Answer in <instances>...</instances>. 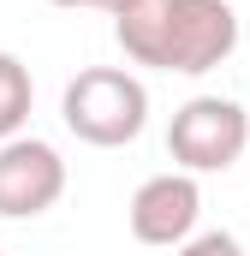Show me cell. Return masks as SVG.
<instances>
[{
  "label": "cell",
  "mask_w": 250,
  "mask_h": 256,
  "mask_svg": "<svg viewBox=\"0 0 250 256\" xmlns=\"http://www.w3.org/2000/svg\"><path fill=\"white\" fill-rule=\"evenodd\" d=\"M114 42L131 66L202 78L232 60L238 12L226 0H125L114 12Z\"/></svg>",
  "instance_id": "obj_1"
},
{
  "label": "cell",
  "mask_w": 250,
  "mask_h": 256,
  "mask_svg": "<svg viewBox=\"0 0 250 256\" xmlns=\"http://www.w3.org/2000/svg\"><path fill=\"white\" fill-rule=\"evenodd\" d=\"M60 120L90 149H125L149 126V90L125 66H84L60 96Z\"/></svg>",
  "instance_id": "obj_2"
},
{
  "label": "cell",
  "mask_w": 250,
  "mask_h": 256,
  "mask_svg": "<svg viewBox=\"0 0 250 256\" xmlns=\"http://www.w3.org/2000/svg\"><path fill=\"white\" fill-rule=\"evenodd\" d=\"M244 149H250V114L232 96H190L185 108H173L167 155L179 173H190V179L226 173L244 161Z\"/></svg>",
  "instance_id": "obj_3"
},
{
  "label": "cell",
  "mask_w": 250,
  "mask_h": 256,
  "mask_svg": "<svg viewBox=\"0 0 250 256\" xmlns=\"http://www.w3.org/2000/svg\"><path fill=\"white\" fill-rule=\"evenodd\" d=\"M66 196V161L48 137H6L0 143V220H36Z\"/></svg>",
  "instance_id": "obj_4"
},
{
  "label": "cell",
  "mask_w": 250,
  "mask_h": 256,
  "mask_svg": "<svg viewBox=\"0 0 250 256\" xmlns=\"http://www.w3.org/2000/svg\"><path fill=\"white\" fill-rule=\"evenodd\" d=\"M196 220H202V185L190 173H179V167L143 179L131 191V202H125L131 238L137 244H155V250H179L190 232H196Z\"/></svg>",
  "instance_id": "obj_5"
},
{
  "label": "cell",
  "mask_w": 250,
  "mask_h": 256,
  "mask_svg": "<svg viewBox=\"0 0 250 256\" xmlns=\"http://www.w3.org/2000/svg\"><path fill=\"white\" fill-rule=\"evenodd\" d=\"M30 102H36L30 66L18 60V54H6V48H0V143L24 131V120H30Z\"/></svg>",
  "instance_id": "obj_6"
},
{
  "label": "cell",
  "mask_w": 250,
  "mask_h": 256,
  "mask_svg": "<svg viewBox=\"0 0 250 256\" xmlns=\"http://www.w3.org/2000/svg\"><path fill=\"white\" fill-rule=\"evenodd\" d=\"M173 256H244V244H238L226 226H214V232H190Z\"/></svg>",
  "instance_id": "obj_7"
},
{
  "label": "cell",
  "mask_w": 250,
  "mask_h": 256,
  "mask_svg": "<svg viewBox=\"0 0 250 256\" xmlns=\"http://www.w3.org/2000/svg\"><path fill=\"white\" fill-rule=\"evenodd\" d=\"M90 6H96V12H108V18H114V12H120L125 0H90Z\"/></svg>",
  "instance_id": "obj_8"
},
{
  "label": "cell",
  "mask_w": 250,
  "mask_h": 256,
  "mask_svg": "<svg viewBox=\"0 0 250 256\" xmlns=\"http://www.w3.org/2000/svg\"><path fill=\"white\" fill-rule=\"evenodd\" d=\"M48 6H90V0H48Z\"/></svg>",
  "instance_id": "obj_9"
},
{
  "label": "cell",
  "mask_w": 250,
  "mask_h": 256,
  "mask_svg": "<svg viewBox=\"0 0 250 256\" xmlns=\"http://www.w3.org/2000/svg\"><path fill=\"white\" fill-rule=\"evenodd\" d=\"M0 256H6V250H0Z\"/></svg>",
  "instance_id": "obj_10"
}]
</instances>
